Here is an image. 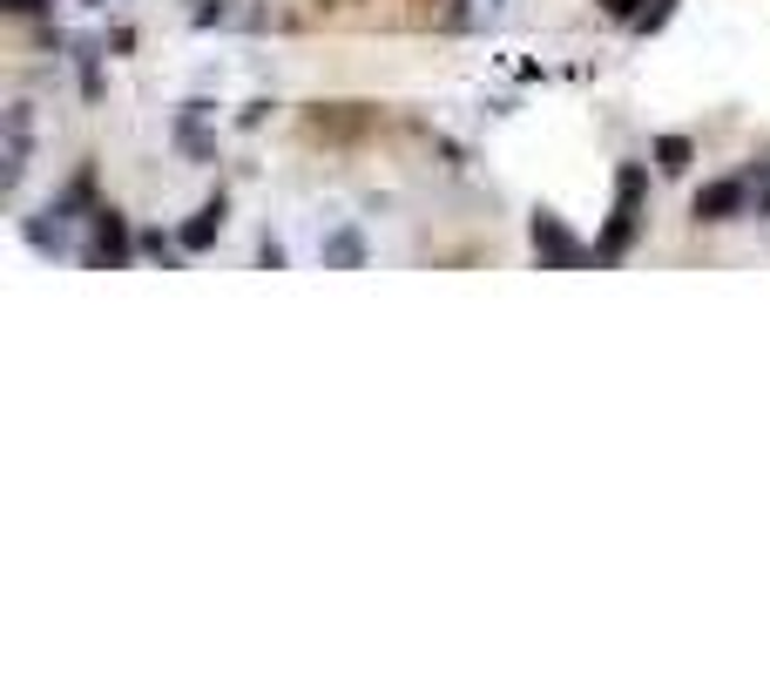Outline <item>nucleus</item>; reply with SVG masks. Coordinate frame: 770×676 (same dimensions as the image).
<instances>
[{
    "label": "nucleus",
    "instance_id": "13",
    "mask_svg": "<svg viewBox=\"0 0 770 676\" xmlns=\"http://www.w3.org/2000/svg\"><path fill=\"white\" fill-rule=\"evenodd\" d=\"M669 14H676V0H656V8H642V14H636V34H662Z\"/></svg>",
    "mask_w": 770,
    "mask_h": 676
},
{
    "label": "nucleus",
    "instance_id": "7",
    "mask_svg": "<svg viewBox=\"0 0 770 676\" xmlns=\"http://www.w3.org/2000/svg\"><path fill=\"white\" fill-rule=\"evenodd\" d=\"M68 223H74V217H68L61 203H48L41 217H28V223H21V237L41 250V258H68V250H74V243H68Z\"/></svg>",
    "mask_w": 770,
    "mask_h": 676
},
{
    "label": "nucleus",
    "instance_id": "11",
    "mask_svg": "<svg viewBox=\"0 0 770 676\" xmlns=\"http://www.w3.org/2000/svg\"><path fill=\"white\" fill-rule=\"evenodd\" d=\"M690 162H697L690 136H656V169H662V177H690Z\"/></svg>",
    "mask_w": 770,
    "mask_h": 676
},
{
    "label": "nucleus",
    "instance_id": "1",
    "mask_svg": "<svg viewBox=\"0 0 770 676\" xmlns=\"http://www.w3.org/2000/svg\"><path fill=\"white\" fill-rule=\"evenodd\" d=\"M642 197H649V169H642V162H622V169H616V210H609V230L594 237V265L629 258V243H636V230H642Z\"/></svg>",
    "mask_w": 770,
    "mask_h": 676
},
{
    "label": "nucleus",
    "instance_id": "10",
    "mask_svg": "<svg viewBox=\"0 0 770 676\" xmlns=\"http://www.w3.org/2000/svg\"><path fill=\"white\" fill-rule=\"evenodd\" d=\"M311 129H318V136H359V129H372V109L338 102V109H318V116H311Z\"/></svg>",
    "mask_w": 770,
    "mask_h": 676
},
{
    "label": "nucleus",
    "instance_id": "6",
    "mask_svg": "<svg viewBox=\"0 0 770 676\" xmlns=\"http://www.w3.org/2000/svg\"><path fill=\"white\" fill-rule=\"evenodd\" d=\"M203 116H210V102H183L177 122H169V136H177V149H183L190 162H217V136L203 129Z\"/></svg>",
    "mask_w": 770,
    "mask_h": 676
},
{
    "label": "nucleus",
    "instance_id": "8",
    "mask_svg": "<svg viewBox=\"0 0 770 676\" xmlns=\"http://www.w3.org/2000/svg\"><path fill=\"white\" fill-rule=\"evenodd\" d=\"M223 223H230V197L217 190V197H210V203H203V210H197V217H190V223H183L177 237H183V250L197 258V250H210V243L223 237Z\"/></svg>",
    "mask_w": 770,
    "mask_h": 676
},
{
    "label": "nucleus",
    "instance_id": "12",
    "mask_svg": "<svg viewBox=\"0 0 770 676\" xmlns=\"http://www.w3.org/2000/svg\"><path fill=\"white\" fill-rule=\"evenodd\" d=\"M54 203H61L68 217H74V210H89V203H96V169H89V162H81V169H74V183H68V190H61Z\"/></svg>",
    "mask_w": 770,
    "mask_h": 676
},
{
    "label": "nucleus",
    "instance_id": "3",
    "mask_svg": "<svg viewBox=\"0 0 770 676\" xmlns=\"http://www.w3.org/2000/svg\"><path fill=\"white\" fill-rule=\"evenodd\" d=\"M750 177H717V183H703L697 190V203H690V217L697 223H737L743 210H750Z\"/></svg>",
    "mask_w": 770,
    "mask_h": 676
},
{
    "label": "nucleus",
    "instance_id": "15",
    "mask_svg": "<svg viewBox=\"0 0 770 676\" xmlns=\"http://www.w3.org/2000/svg\"><path fill=\"white\" fill-rule=\"evenodd\" d=\"M257 265L278 271V265H284V243H278V237H264V243H257Z\"/></svg>",
    "mask_w": 770,
    "mask_h": 676
},
{
    "label": "nucleus",
    "instance_id": "9",
    "mask_svg": "<svg viewBox=\"0 0 770 676\" xmlns=\"http://www.w3.org/2000/svg\"><path fill=\"white\" fill-rule=\"evenodd\" d=\"M318 258H324V271H359V265H366V237H359V223H338V230L318 243Z\"/></svg>",
    "mask_w": 770,
    "mask_h": 676
},
{
    "label": "nucleus",
    "instance_id": "4",
    "mask_svg": "<svg viewBox=\"0 0 770 676\" xmlns=\"http://www.w3.org/2000/svg\"><path fill=\"white\" fill-rule=\"evenodd\" d=\"M528 237H534V250H541V265H588V258H594V250H581V237H574L554 210H534Z\"/></svg>",
    "mask_w": 770,
    "mask_h": 676
},
{
    "label": "nucleus",
    "instance_id": "14",
    "mask_svg": "<svg viewBox=\"0 0 770 676\" xmlns=\"http://www.w3.org/2000/svg\"><path fill=\"white\" fill-rule=\"evenodd\" d=\"M750 183H757V210L770 217V162H757V169H750Z\"/></svg>",
    "mask_w": 770,
    "mask_h": 676
},
{
    "label": "nucleus",
    "instance_id": "16",
    "mask_svg": "<svg viewBox=\"0 0 770 676\" xmlns=\"http://www.w3.org/2000/svg\"><path fill=\"white\" fill-rule=\"evenodd\" d=\"M602 14H609V21H636V14H642V0H602Z\"/></svg>",
    "mask_w": 770,
    "mask_h": 676
},
{
    "label": "nucleus",
    "instance_id": "17",
    "mask_svg": "<svg viewBox=\"0 0 770 676\" xmlns=\"http://www.w3.org/2000/svg\"><path fill=\"white\" fill-rule=\"evenodd\" d=\"M8 14H48V0H0Z\"/></svg>",
    "mask_w": 770,
    "mask_h": 676
},
{
    "label": "nucleus",
    "instance_id": "18",
    "mask_svg": "<svg viewBox=\"0 0 770 676\" xmlns=\"http://www.w3.org/2000/svg\"><path fill=\"white\" fill-rule=\"evenodd\" d=\"M81 8H102V0H81Z\"/></svg>",
    "mask_w": 770,
    "mask_h": 676
},
{
    "label": "nucleus",
    "instance_id": "5",
    "mask_svg": "<svg viewBox=\"0 0 770 676\" xmlns=\"http://www.w3.org/2000/svg\"><path fill=\"white\" fill-rule=\"evenodd\" d=\"M28 156H34V102H14L8 109V169H0V183H8V190H21Z\"/></svg>",
    "mask_w": 770,
    "mask_h": 676
},
{
    "label": "nucleus",
    "instance_id": "2",
    "mask_svg": "<svg viewBox=\"0 0 770 676\" xmlns=\"http://www.w3.org/2000/svg\"><path fill=\"white\" fill-rule=\"evenodd\" d=\"M136 250H142V243L129 237V217H122L116 203H96V210H89V243H81L74 258L89 265V271H116V265L136 258Z\"/></svg>",
    "mask_w": 770,
    "mask_h": 676
}]
</instances>
